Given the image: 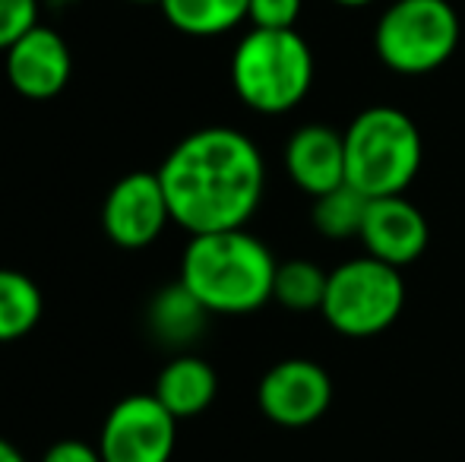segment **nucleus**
Listing matches in <instances>:
<instances>
[{"label":"nucleus","instance_id":"obj_6","mask_svg":"<svg viewBox=\"0 0 465 462\" xmlns=\"http://www.w3.org/2000/svg\"><path fill=\"white\" fill-rule=\"evenodd\" d=\"M402 308V270L364 253L330 270L320 314L326 327L345 339H373L399 320Z\"/></svg>","mask_w":465,"mask_h":462},{"label":"nucleus","instance_id":"obj_3","mask_svg":"<svg viewBox=\"0 0 465 462\" xmlns=\"http://www.w3.org/2000/svg\"><path fill=\"white\" fill-rule=\"evenodd\" d=\"M232 89L253 114H288L311 95L313 48L298 29H247L232 51Z\"/></svg>","mask_w":465,"mask_h":462},{"label":"nucleus","instance_id":"obj_14","mask_svg":"<svg viewBox=\"0 0 465 462\" xmlns=\"http://www.w3.org/2000/svg\"><path fill=\"white\" fill-rule=\"evenodd\" d=\"M209 310L190 295L184 282H172L162 291H155V298L146 308V327L159 346L165 349H187L203 336L209 320Z\"/></svg>","mask_w":465,"mask_h":462},{"label":"nucleus","instance_id":"obj_9","mask_svg":"<svg viewBox=\"0 0 465 462\" xmlns=\"http://www.w3.org/2000/svg\"><path fill=\"white\" fill-rule=\"evenodd\" d=\"M172 222L159 172H130L111 184L102 203V229L111 244L143 251L155 244Z\"/></svg>","mask_w":465,"mask_h":462},{"label":"nucleus","instance_id":"obj_13","mask_svg":"<svg viewBox=\"0 0 465 462\" xmlns=\"http://www.w3.org/2000/svg\"><path fill=\"white\" fill-rule=\"evenodd\" d=\"M215 393H219V374H215V368L209 361H203V358L190 355V351L174 355L159 370L153 389L155 399L178 421L196 418V415L206 412L215 402Z\"/></svg>","mask_w":465,"mask_h":462},{"label":"nucleus","instance_id":"obj_22","mask_svg":"<svg viewBox=\"0 0 465 462\" xmlns=\"http://www.w3.org/2000/svg\"><path fill=\"white\" fill-rule=\"evenodd\" d=\"M0 462H25V457H23V450L13 444V440L0 437Z\"/></svg>","mask_w":465,"mask_h":462},{"label":"nucleus","instance_id":"obj_10","mask_svg":"<svg viewBox=\"0 0 465 462\" xmlns=\"http://www.w3.org/2000/svg\"><path fill=\"white\" fill-rule=\"evenodd\" d=\"M4 76L16 95L29 102H48L67 89L74 76V54L67 38L38 23L19 42L4 51Z\"/></svg>","mask_w":465,"mask_h":462},{"label":"nucleus","instance_id":"obj_5","mask_svg":"<svg viewBox=\"0 0 465 462\" xmlns=\"http://www.w3.org/2000/svg\"><path fill=\"white\" fill-rule=\"evenodd\" d=\"M460 13L450 0H392L373 25V54L399 76H424L456 54Z\"/></svg>","mask_w":465,"mask_h":462},{"label":"nucleus","instance_id":"obj_7","mask_svg":"<svg viewBox=\"0 0 465 462\" xmlns=\"http://www.w3.org/2000/svg\"><path fill=\"white\" fill-rule=\"evenodd\" d=\"M104 462H172L178 418L153 393H134L108 408L98 434Z\"/></svg>","mask_w":465,"mask_h":462},{"label":"nucleus","instance_id":"obj_23","mask_svg":"<svg viewBox=\"0 0 465 462\" xmlns=\"http://www.w3.org/2000/svg\"><path fill=\"white\" fill-rule=\"evenodd\" d=\"M330 4L342 6V10H361V6H371L373 0H330Z\"/></svg>","mask_w":465,"mask_h":462},{"label":"nucleus","instance_id":"obj_21","mask_svg":"<svg viewBox=\"0 0 465 462\" xmlns=\"http://www.w3.org/2000/svg\"><path fill=\"white\" fill-rule=\"evenodd\" d=\"M42 462H104L102 453H98L95 444H86V440H76V437H67V440H57L45 450Z\"/></svg>","mask_w":465,"mask_h":462},{"label":"nucleus","instance_id":"obj_20","mask_svg":"<svg viewBox=\"0 0 465 462\" xmlns=\"http://www.w3.org/2000/svg\"><path fill=\"white\" fill-rule=\"evenodd\" d=\"M304 10V0H251L247 23L253 29H294Z\"/></svg>","mask_w":465,"mask_h":462},{"label":"nucleus","instance_id":"obj_15","mask_svg":"<svg viewBox=\"0 0 465 462\" xmlns=\"http://www.w3.org/2000/svg\"><path fill=\"white\" fill-rule=\"evenodd\" d=\"M162 16L190 38H219L247 23L251 0H162Z\"/></svg>","mask_w":465,"mask_h":462},{"label":"nucleus","instance_id":"obj_1","mask_svg":"<svg viewBox=\"0 0 465 462\" xmlns=\"http://www.w3.org/2000/svg\"><path fill=\"white\" fill-rule=\"evenodd\" d=\"M172 222L187 234L247 229L266 193V159L234 127L187 133L159 165Z\"/></svg>","mask_w":465,"mask_h":462},{"label":"nucleus","instance_id":"obj_19","mask_svg":"<svg viewBox=\"0 0 465 462\" xmlns=\"http://www.w3.org/2000/svg\"><path fill=\"white\" fill-rule=\"evenodd\" d=\"M38 25V0H0V54Z\"/></svg>","mask_w":465,"mask_h":462},{"label":"nucleus","instance_id":"obj_24","mask_svg":"<svg viewBox=\"0 0 465 462\" xmlns=\"http://www.w3.org/2000/svg\"><path fill=\"white\" fill-rule=\"evenodd\" d=\"M130 4H136V6H159L162 0H130Z\"/></svg>","mask_w":465,"mask_h":462},{"label":"nucleus","instance_id":"obj_8","mask_svg":"<svg viewBox=\"0 0 465 462\" xmlns=\"http://www.w3.org/2000/svg\"><path fill=\"white\" fill-rule=\"evenodd\" d=\"M257 406L279 428H307L332 406V377L311 358H282L257 383Z\"/></svg>","mask_w":465,"mask_h":462},{"label":"nucleus","instance_id":"obj_12","mask_svg":"<svg viewBox=\"0 0 465 462\" xmlns=\"http://www.w3.org/2000/svg\"><path fill=\"white\" fill-rule=\"evenodd\" d=\"M285 174L301 193L323 197L345 184V136L330 123H301L282 149Z\"/></svg>","mask_w":465,"mask_h":462},{"label":"nucleus","instance_id":"obj_18","mask_svg":"<svg viewBox=\"0 0 465 462\" xmlns=\"http://www.w3.org/2000/svg\"><path fill=\"white\" fill-rule=\"evenodd\" d=\"M326 276L317 263L311 260H285L276 270V282H272V301H279L292 314H311V310L323 308L326 295Z\"/></svg>","mask_w":465,"mask_h":462},{"label":"nucleus","instance_id":"obj_16","mask_svg":"<svg viewBox=\"0 0 465 462\" xmlns=\"http://www.w3.org/2000/svg\"><path fill=\"white\" fill-rule=\"evenodd\" d=\"M45 295L32 276L0 266V346L19 342L38 327Z\"/></svg>","mask_w":465,"mask_h":462},{"label":"nucleus","instance_id":"obj_4","mask_svg":"<svg viewBox=\"0 0 465 462\" xmlns=\"http://www.w3.org/2000/svg\"><path fill=\"white\" fill-rule=\"evenodd\" d=\"M345 184L368 200L399 197L415 184L424 162V140L411 114L396 105H371L342 130Z\"/></svg>","mask_w":465,"mask_h":462},{"label":"nucleus","instance_id":"obj_17","mask_svg":"<svg viewBox=\"0 0 465 462\" xmlns=\"http://www.w3.org/2000/svg\"><path fill=\"white\" fill-rule=\"evenodd\" d=\"M368 203L371 200L361 191H355L351 184H339L336 191L313 197L311 222L326 241H351L361 234Z\"/></svg>","mask_w":465,"mask_h":462},{"label":"nucleus","instance_id":"obj_2","mask_svg":"<svg viewBox=\"0 0 465 462\" xmlns=\"http://www.w3.org/2000/svg\"><path fill=\"white\" fill-rule=\"evenodd\" d=\"M276 257L247 229L190 234L181 282L213 317H247L272 301Z\"/></svg>","mask_w":465,"mask_h":462},{"label":"nucleus","instance_id":"obj_11","mask_svg":"<svg viewBox=\"0 0 465 462\" xmlns=\"http://www.w3.org/2000/svg\"><path fill=\"white\" fill-rule=\"evenodd\" d=\"M358 241H361L364 253L396 266V270H405L415 260H421V253L428 251L430 225L424 219V212L405 193L377 197L368 203Z\"/></svg>","mask_w":465,"mask_h":462}]
</instances>
